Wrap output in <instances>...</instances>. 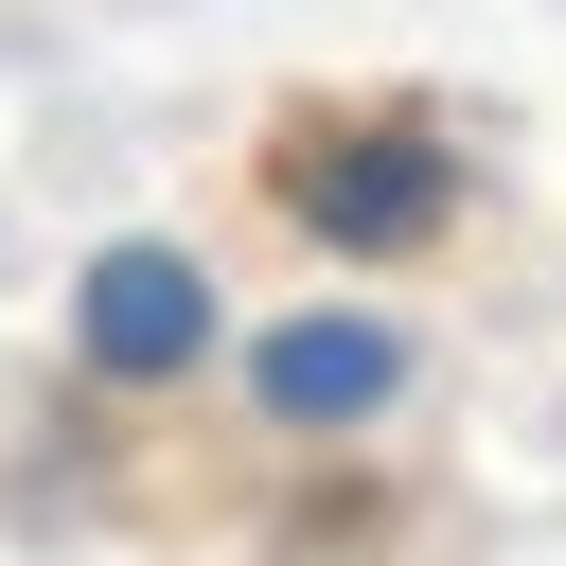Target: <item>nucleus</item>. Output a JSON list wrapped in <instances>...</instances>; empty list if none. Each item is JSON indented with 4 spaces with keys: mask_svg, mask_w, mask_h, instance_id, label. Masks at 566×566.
<instances>
[{
    "mask_svg": "<svg viewBox=\"0 0 566 566\" xmlns=\"http://www.w3.org/2000/svg\"><path fill=\"white\" fill-rule=\"evenodd\" d=\"M265 195H283L318 248L407 265V248H442V230H460V142H442V124H301Z\"/></svg>",
    "mask_w": 566,
    "mask_h": 566,
    "instance_id": "obj_1",
    "label": "nucleus"
},
{
    "mask_svg": "<svg viewBox=\"0 0 566 566\" xmlns=\"http://www.w3.org/2000/svg\"><path fill=\"white\" fill-rule=\"evenodd\" d=\"M212 265L177 248V230H124V248H88L71 265V354L106 371V389H177L195 354H212Z\"/></svg>",
    "mask_w": 566,
    "mask_h": 566,
    "instance_id": "obj_2",
    "label": "nucleus"
},
{
    "mask_svg": "<svg viewBox=\"0 0 566 566\" xmlns=\"http://www.w3.org/2000/svg\"><path fill=\"white\" fill-rule=\"evenodd\" d=\"M248 407H265L283 442H354V424H389V407H407V318H371V301H301V318H265V336H248Z\"/></svg>",
    "mask_w": 566,
    "mask_h": 566,
    "instance_id": "obj_3",
    "label": "nucleus"
}]
</instances>
